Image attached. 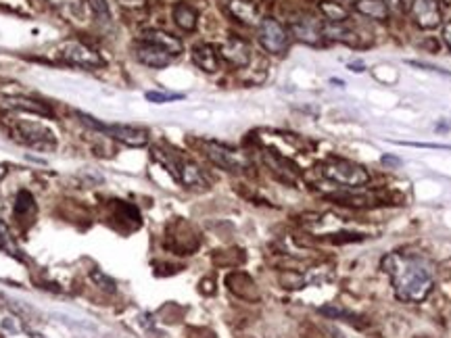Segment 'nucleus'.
<instances>
[{
    "instance_id": "obj_5",
    "label": "nucleus",
    "mask_w": 451,
    "mask_h": 338,
    "mask_svg": "<svg viewBox=\"0 0 451 338\" xmlns=\"http://www.w3.org/2000/svg\"><path fill=\"white\" fill-rule=\"evenodd\" d=\"M59 55L65 63L69 65H75V67H84V69H96L103 65V59L101 55L86 46L84 42H77V40H69V42H63L61 48H59Z\"/></svg>"
},
{
    "instance_id": "obj_4",
    "label": "nucleus",
    "mask_w": 451,
    "mask_h": 338,
    "mask_svg": "<svg viewBox=\"0 0 451 338\" xmlns=\"http://www.w3.org/2000/svg\"><path fill=\"white\" fill-rule=\"evenodd\" d=\"M257 40L265 52L269 55H284L291 46V32L272 17H265L257 26Z\"/></svg>"
},
{
    "instance_id": "obj_10",
    "label": "nucleus",
    "mask_w": 451,
    "mask_h": 338,
    "mask_svg": "<svg viewBox=\"0 0 451 338\" xmlns=\"http://www.w3.org/2000/svg\"><path fill=\"white\" fill-rule=\"evenodd\" d=\"M134 55H136V59L143 63V65H147L150 69H163V67H167L169 63H172V55L169 52H165L163 48H159V46H155V44H149V42H138L136 46H134Z\"/></svg>"
},
{
    "instance_id": "obj_27",
    "label": "nucleus",
    "mask_w": 451,
    "mask_h": 338,
    "mask_svg": "<svg viewBox=\"0 0 451 338\" xmlns=\"http://www.w3.org/2000/svg\"><path fill=\"white\" fill-rule=\"evenodd\" d=\"M349 69H351V72H355V74H362V72H364V67H362L360 63H355V65L351 63V65H349Z\"/></svg>"
},
{
    "instance_id": "obj_19",
    "label": "nucleus",
    "mask_w": 451,
    "mask_h": 338,
    "mask_svg": "<svg viewBox=\"0 0 451 338\" xmlns=\"http://www.w3.org/2000/svg\"><path fill=\"white\" fill-rule=\"evenodd\" d=\"M230 13H232L238 21L247 23V26L257 23V11H255V6H251V4H247V2H243V0H230Z\"/></svg>"
},
{
    "instance_id": "obj_6",
    "label": "nucleus",
    "mask_w": 451,
    "mask_h": 338,
    "mask_svg": "<svg viewBox=\"0 0 451 338\" xmlns=\"http://www.w3.org/2000/svg\"><path fill=\"white\" fill-rule=\"evenodd\" d=\"M203 150L213 165L222 167L226 171H243L249 165V161L243 152L220 145V142H203Z\"/></svg>"
},
{
    "instance_id": "obj_13",
    "label": "nucleus",
    "mask_w": 451,
    "mask_h": 338,
    "mask_svg": "<svg viewBox=\"0 0 451 338\" xmlns=\"http://www.w3.org/2000/svg\"><path fill=\"white\" fill-rule=\"evenodd\" d=\"M143 42H149V44H155V46H159V48H163L165 52H169L172 57H178V55H182V50H184V44H182V40L176 36H172L169 32H163V30H147V32H143V38H140Z\"/></svg>"
},
{
    "instance_id": "obj_23",
    "label": "nucleus",
    "mask_w": 451,
    "mask_h": 338,
    "mask_svg": "<svg viewBox=\"0 0 451 338\" xmlns=\"http://www.w3.org/2000/svg\"><path fill=\"white\" fill-rule=\"evenodd\" d=\"M0 244L11 253V255H17L19 251H17V247H15V242L11 240V234H9V230H6V225L0 222Z\"/></svg>"
},
{
    "instance_id": "obj_21",
    "label": "nucleus",
    "mask_w": 451,
    "mask_h": 338,
    "mask_svg": "<svg viewBox=\"0 0 451 338\" xmlns=\"http://www.w3.org/2000/svg\"><path fill=\"white\" fill-rule=\"evenodd\" d=\"M88 6H90L92 15L96 17V21H101V23H109V19H111V11H109L107 0H88Z\"/></svg>"
},
{
    "instance_id": "obj_15",
    "label": "nucleus",
    "mask_w": 451,
    "mask_h": 338,
    "mask_svg": "<svg viewBox=\"0 0 451 338\" xmlns=\"http://www.w3.org/2000/svg\"><path fill=\"white\" fill-rule=\"evenodd\" d=\"M0 105L6 107V109H13V111H26V113H34V115H42V117H50V109L40 105L38 101H32V98H26V96H2L0 98Z\"/></svg>"
},
{
    "instance_id": "obj_16",
    "label": "nucleus",
    "mask_w": 451,
    "mask_h": 338,
    "mask_svg": "<svg viewBox=\"0 0 451 338\" xmlns=\"http://www.w3.org/2000/svg\"><path fill=\"white\" fill-rule=\"evenodd\" d=\"M172 17L176 21V26L184 32H194L196 23H199V13L194 6H190L188 2H176L172 9Z\"/></svg>"
},
{
    "instance_id": "obj_18",
    "label": "nucleus",
    "mask_w": 451,
    "mask_h": 338,
    "mask_svg": "<svg viewBox=\"0 0 451 338\" xmlns=\"http://www.w3.org/2000/svg\"><path fill=\"white\" fill-rule=\"evenodd\" d=\"M318 9L328 23H343V21L349 19V9L343 6L340 2H335V0H322L318 4Z\"/></svg>"
},
{
    "instance_id": "obj_29",
    "label": "nucleus",
    "mask_w": 451,
    "mask_h": 338,
    "mask_svg": "<svg viewBox=\"0 0 451 338\" xmlns=\"http://www.w3.org/2000/svg\"><path fill=\"white\" fill-rule=\"evenodd\" d=\"M4 174H6V169H4V167L0 165V180H2V176H4Z\"/></svg>"
},
{
    "instance_id": "obj_25",
    "label": "nucleus",
    "mask_w": 451,
    "mask_h": 338,
    "mask_svg": "<svg viewBox=\"0 0 451 338\" xmlns=\"http://www.w3.org/2000/svg\"><path fill=\"white\" fill-rule=\"evenodd\" d=\"M412 67H420V69H426V72H435V74H443V75H447V77H451V72H447V69H441V67H435V65H426V63H418V61H408Z\"/></svg>"
},
{
    "instance_id": "obj_1",
    "label": "nucleus",
    "mask_w": 451,
    "mask_h": 338,
    "mask_svg": "<svg viewBox=\"0 0 451 338\" xmlns=\"http://www.w3.org/2000/svg\"><path fill=\"white\" fill-rule=\"evenodd\" d=\"M382 269L391 278L395 297L403 303L424 300L435 286L430 265L413 255L389 253L386 257H382Z\"/></svg>"
},
{
    "instance_id": "obj_8",
    "label": "nucleus",
    "mask_w": 451,
    "mask_h": 338,
    "mask_svg": "<svg viewBox=\"0 0 451 338\" xmlns=\"http://www.w3.org/2000/svg\"><path fill=\"white\" fill-rule=\"evenodd\" d=\"M220 57L234 67H247L251 61V46L243 38H228L218 48Z\"/></svg>"
},
{
    "instance_id": "obj_11",
    "label": "nucleus",
    "mask_w": 451,
    "mask_h": 338,
    "mask_svg": "<svg viewBox=\"0 0 451 338\" xmlns=\"http://www.w3.org/2000/svg\"><path fill=\"white\" fill-rule=\"evenodd\" d=\"M291 36H295L299 42H305L309 46L322 44V23H318L313 17H303L291 23Z\"/></svg>"
},
{
    "instance_id": "obj_14",
    "label": "nucleus",
    "mask_w": 451,
    "mask_h": 338,
    "mask_svg": "<svg viewBox=\"0 0 451 338\" xmlns=\"http://www.w3.org/2000/svg\"><path fill=\"white\" fill-rule=\"evenodd\" d=\"M176 180L184 188H207V180L201 171V167L192 161H178V171H176Z\"/></svg>"
},
{
    "instance_id": "obj_24",
    "label": "nucleus",
    "mask_w": 451,
    "mask_h": 338,
    "mask_svg": "<svg viewBox=\"0 0 451 338\" xmlns=\"http://www.w3.org/2000/svg\"><path fill=\"white\" fill-rule=\"evenodd\" d=\"M92 280L99 282L105 291H115V282L109 280V278H107L105 274H101V271H92Z\"/></svg>"
},
{
    "instance_id": "obj_28",
    "label": "nucleus",
    "mask_w": 451,
    "mask_h": 338,
    "mask_svg": "<svg viewBox=\"0 0 451 338\" xmlns=\"http://www.w3.org/2000/svg\"><path fill=\"white\" fill-rule=\"evenodd\" d=\"M382 163H395V165H399L401 161L399 159H393V157H382Z\"/></svg>"
},
{
    "instance_id": "obj_31",
    "label": "nucleus",
    "mask_w": 451,
    "mask_h": 338,
    "mask_svg": "<svg viewBox=\"0 0 451 338\" xmlns=\"http://www.w3.org/2000/svg\"><path fill=\"white\" fill-rule=\"evenodd\" d=\"M34 338H40V334H34Z\"/></svg>"
},
{
    "instance_id": "obj_30",
    "label": "nucleus",
    "mask_w": 451,
    "mask_h": 338,
    "mask_svg": "<svg viewBox=\"0 0 451 338\" xmlns=\"http://www.w3.org/2000/svg\"><path fill=\"white\" fill-rule=\"evenodd\" d=\"M439 4H451V0H437Z\"/></svg>"
},
{
    "instance_id": "obj_22",
    "label": "nucleus",
    "mask_w": 451,
    "mask_h": 338,
    "mask_svg": "<svg viewBox=\"0 0 451 338\" xmlns=\"http://www.w3.org/2000/svg\"><path fill=\"white\" fill-rule=\"evenodd\" d=\"M147 96V101L150 103H172V101H180V98H184V94H169V92H147L145 94Z\"/></svg>"
},
{
    "instance_id": "obj_26",
    "label": "nucleus",
    "mask_w": 451,
    "mask_h": 338,
    "mask_svg": "<svg viewBox=\"0 0 451 338\" xmlns=\"http://www.w3.org/2000/svg\"><path fill=\"white\" fill-rule=\"evenodd\" d=\"M443 40H445V44L450 46V50H451V21L443 26Z\"/></svg>"
},
{
    "instance_id": "obj_20",
    "label": "nucleus",
    "mask_w": 451,
    "mask_h": 338,
    "mask_svg": "<svg viewBox=\"0 0 451 338\" xmlns=\"http://www.w3.org/2000/svg\"><path fill=\"white\" fill-rule=\"evenodd\" d=\"M34 211H36V205H34L32 194H30V192H26V190H21V192L17 194L15 215H17V218H28V215H30V213H34Z\"/></svg>"
},
{
    "instance_id": "obj_7",
    "label": "nucleus",
    "mask_w": 451,
    "mask_h": 338,
    "mask_svg": "<svg viewBox=\"0 0 451 338\" xmlns=\"http://www.w3.org/2000/svg\"><path fill=\"white\" fill-rule=\"evenodd\" d=\"M410 15L420 30H437L443 23V11L437 0H412Z\"/></svg>"
},
{
    "instance_id": "obj_3",
    "label": "nucleus",
    "mask_w": 451,
    "mask_h": 338,
    "mask_svg": "<svg viewBox=\"0 0 451 338\" xmlns=\"http://www.w3.org/2000/svg\"><path fill=\"white\" fill-rule=\"evenodd\" d=\"M320 174L343 188H362L370 182V174L362 165L347 159H328L322 163Z\"/></svg>"
},
{
    "instance_id": "obj_2",
    "label": "nucleus",
    "mask_w": 451,
    "mask_h": 338,
    "mask_svg": "<svg viewBox=\"0 0 451 338\" xmlns=\"http://www.w3.org/2000/svg\"><path fill=\"white\" fill-rule=\"evenodd\" d=\"M79 121L105 136H109L113 140L126 145V147H132V149H143L149 145V132L143 130V128H136V125H121V123H103V121H96L94 117L86 115V113H77Z\"/></svg>"
},
{
    "instance_id": "obj_12",
    "label": "nucleus",
    "mask_w": 451,
    "mask_h": 338,
    "mask_svg": "<svg viewBox=\"0 0 451 338\" xmlns=\"http://www.w3.org/2000/svg\"><path fill=\"white\" fill-rule=\"evenodd\" d=\"M220 59L222 57H220L218 48L211 44H196L192 48V61L205 74H216L220 69Z\"/></svg>"
},
{
    "instance_id": "obj_9",
    "label": "nucleus",
    "mask_w": 451,
    "mask_h": 338,
    "mask_svg": "<svg viewBox=\"0 0 451 338\" xmlns=\"http://www.w3.org/2000/svg\"><path fill=\"white\" fill-rule=\"evenodd\" d=\"M17 134H19L21 142H26V145H30L34 149L50 150L55 149V145H57L55 136L48 130H44L42 125H38V123H21L17 128Z\"/></svg>"
},
{
    "instance_id": "obj_17",
    "label": "nucleus",
    "mask_w": 451,
    "mask_h": 338,
    "mask_svg": "<svg viewBox=\"0 0 451 338\" xmlns=\"http://www.w3.org/2000/svg\"><path fill=\"white\" fill-rule=\"evenodd\" d=\"M353 9H355V13L368 17V19H374V21H386L391 15V11L386 9V4L382 0H355Z\"/></svg>"
}]
</instances>
